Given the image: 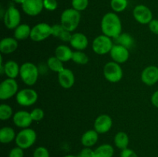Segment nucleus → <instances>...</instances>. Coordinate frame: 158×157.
Instances as JSON below:
<instances>
[{"label": "nucleus", "instance_id": "nucleus-1", "mask_svg": "<svg viewBox=\"0 0 158 157\" xmlns=\"http://www.w3.org/2000/svg\"><path fill=\"white\" fill-rule=\"evenodd\" d=\"M101 31L103 35L111 38H117L122 33V22L116 12H107L101 19Z\"/></svg>", "mask_w": 158, "mask_h": 157}, {"label": "nucleus", "instance_id": "nucleus-2", "mask_svg": "<svg viewBox=\"0 0 158 157\" xmlns=\"http://www.w3.org/2000/svg\"><path fill=\"white\" fill-rule=\"evenodd\" d=\"M81 20L80 12L70 8L66 9L60 15V24L65 29L73 32L78 28Z\"/></svg>", "mask_w": 158, "mask_h": 157}, {"label": "nucleus", "instance_id": "nucleus-3", "mask_svg": "<svg viewBox=\"0 0 158 157\" xmlns=\"http://www.w3.org/2000/svg\"><path fill=\"white\" fill-rule=\"evenodd\" d=\"M40 70L34 63L26 62L20 66L19 76L23 83L28 86H32L38 80Z\"/></svg>", "mask_w": 158, "mask_h": 157}, {"label": "nucleus", "instance_id": "nucleus-4", "mask_svg": "<svg viewBox=\"0 0 158 157\" xmlns=\"http://www.w3.org/2000/svg\"><path fill=\"white\" fill-rule=\"evenodd\" d=\"M37 139V134L34 129L31 128L22 129L15 137V144L23 149H29L35 144Z\"/></svg>", "mask_w": 158, "mask_h": 157}, {"label": "nucleus", "instance_id": "nucleus-5", "mask_svg": "<svg viewBox=\"0 0 158 157\" xmlns=\"http://www.w3.org/2000/svg\"><path fill=\"white\" fill-rule=\"evenodd\" d=\"M103 72L105 78L111 83L120 82L123 75V69L120 66V64L114 61L108 62L105 64Z\"/></svg>", "mask_w": 158, "mask_h": 157}, {"label": "nucleus", "instance_id": "nucleus-6", "mask_svg": "<svg viewBox=\"0 0 158 157\" xmlns=\"http://www.w3.org/2000/svg\"><path fill=\"white\" fill-rule=\"evenodd\" d=\"M114 46L112 38L105 35H100L96 37L92 43L93 51L100 55L110 53Z\"/></svg>", "mask_w": 158, "mask_h": 157}, {"label": "nucleus", "instance_id": "nucleus-7", "mask_svg": "<svg viewBox=\"0 0 158 157\" xmlns=\"http://www.w3.org/2000/svg\"><path fill=\"white\" fill-rule=\"evenodd\" d=\"M39 98L38 93L35 90L31 88H26L19 90L15 95L16 103L19 106L29 107L32 106L37 102Z\"/></svg>", "mask_w": 158, "mask_h": 157}, {"label": "nucleus", "instance_id": "nucleus-8", "mask_svg": "<svg viewBox=\"0 0 158 157\" xmlns=\"http://www.w3.org/2000/svg\"><path fill=\"white\" fill-rule=\"evenodd\" d=\"M19 92V85L15 78H7L0 84V99L8 100Z\"/></svg>", "mask_w": 158, "mask_h": 157}, {"label": "nucleus", "instance_id": "nucleus-9", "mask_svg": "<svg viewBox=\"0 0 158 157\" xmlns=\"http://www.w3.org/2000/svg\"><path fill=\"white\" fill-rule=\"evenodd\" d=\"M50 35H52V26L46 22H40L32 28L29 38L33 42H42Z\"/></svg>", "mask_w": 158, "mask_h": 157}, {"label": "nucleus", "instance_id": "nucleus-10", "mask_svg": "<svg viewBox=\"0 0 158 157\" xmlns=\"http://www.w3.org/2000/svg\"><path fill=\"white\" fill-rule=\"evenodd\" d=\"M5 26L9 29H15L21 24V13L15 6H9L2 18Z\"/></svg>", "mask_w": 158, "mask_h": 157}, {"label": "nucleus", "instance_id": "nucleus-11", "mask_svg": "<svg viewBox=\"0 0 158 157\" xmlns=\"http://www.w3.org/2000/svg\"><path fill=\"white\" fill-rule=\"evenodd\" d=\"M134 19L141 25H148L153 20L152 11L145 5H137L133 10Z\"/></svg>", "mask_w": 158, "mask_h": 157}, {"label": "nucleus", "instance_id": "nucleus-12", "mask_svg": "<svg viewBox=\"0 0 158 157\" xmlns=\"http://www.w3.org/2000/svg\"><path fill=\"white\" fill-rule=\"evenodd\" d=\"M21 6L23 12L29 16L40 15L44 9L43 0H26Z\"/></svg>", "mask_w": 158, "mask_h": 157}, {"label": "nucleus", "instance_id": "nucleus-13", "mask_svg": "<svg viewBox=\"0 0 158 157\" xmlns=\"http://www.w3.org/2000/svg\"><path fill=\"white\" fill-rule=\"evenodd\" d=\"M109 54L113 61L119 64L126 62L130 58L129 49L119 44L114 45Z\"/></svg>", "mask_w": 158, "mask_h": 157}, {"label": "nucleus", "instance_id": "nucleus-14", "mask_svg": "<svg viewBox=\"0 0 158 157\" xmlns=\"http://www.w3.org/2000/svg\"><path fill=\"white\" fill-rule=\"evenodd\" d=\"M0 68H1V73L5 74L7 78H15L19 75L20 66L14 60H9L3 63L2 55H1V62H0Z\"/></svg>", "mask_w": 158, "mask_h": 157}, {"label": "nucleus", "instance_id": "nucleus-15", "mask_svg": "<svg viewBox=\"0 0 158 157\" xmlns=\"http://www.w3.org/2000/svg\"><path fill=\"white\" fill-rule=\"evenodd\" d=\"M94 129L99 134H104L109 132L113 126V119L107 114L98 115L94 121Z\"/></svg>", "mask_w": 158, "mask_h": 157}, {"label": "nucleus", "instance_id": "nucleus-16", "mask_svg": "<svg viewBox=\"0 0 158 157\" xmlns=\"http://www.w3.org/2000/svg\"><path fill=\"white\" fill-rule=\"evenodd\" d=\"M141 81L148 86H152L158 82V67L148 66L142 71L140 75Z\"/></svg>", "mask_w": 158, "mask_h": 157}, {"label": "nucleus", "instance_id": "nucleus-17", "mask_svg": "<svg viewBox=\"0 0 158 157\" xmlns=\"http://www.w3.org/2000/svg\"><path fill=\"white\" fill-rule=\"evenodd\" d=\"M12 120H13V123L15 124V126L20 129L29 128V126L33 122L32 117H31L30 112L25 110H19L14 113Z\"/></svg>", "mask_w": 158, "mask_h": 157}, {"label": "nucleus", "instance_id": "nucleus-18", "mask_svg": "<svg viewBox=\"0 0 158 157\" xmlns=\"http://www.w3.org/2000/svg\"><path fill=\"white\" fill-rule=\"evenodd\" d=\"M58 82L60 86L63 89H70L75 83V75L73 72L69 69L65 68L58 73Z\"/></svg>", "mask_w": 158, "mask_h": 157}, {"label": "nucleus", "instance_id": "nucleus-19", "mask_svg": "<svg viewBox=\"0 0 158 157\" xmlns=\"http://www.w3.org/2000/svg\"><path fill=\"white\" fill-rule=\"evenodd\" d=\"M69 44L76 51H83L87 48L89 40L85 34L82 32H74L71 37Z\"/></svg>", "mask_w": 158, "mask_h": 157}, {"label": "nucleus", "instance_id": "nucleus-20", "mask_svg": "<svg viewBox=\"0 0 158 157\" xmlns=\"http://www.w3.org/2000/svg\"><path fill=\"white\" fill-rule=\"evenodd\" d=\"M19 47V42L15 37H5L0 42V52L8 55L15 52Z\"/></svg>", "mask_w": 158, "mask_h": 157}, {"label": "nucleus", "instance_id": "nucleus-21", "mask_svg": "<svg viewBox=\"0 0 158 157\" xmlns=\"http://www.w3.org/2000/svg\"><path fill=\"white\" fill-rule=\"evenodd\" d=\"M99 139V133L95 129L86 131L81 136V143L84 147L91 148L97 144Z\"/></svg>", "mask_w": 158, "mask_h": 157}, {"label": "nucleus", "instance_id": "nucleus-22", "mask_svg": "<svg viewBox=\"0 0 158 157\" xmlns=\"http://www.w3.org/2000/svg\"><path fill=\"white\" fill-rule=\"evenodd\" d=\"M73 52L66 45H60L55 49V56L57 57L63 62L72 60Z\"/></svg>", "mask_w": 158, "mask_h": 157}, {"label": "nucleus", "instance_id": "nucleus-23", "mask_svg": "<svg viewBox=\"0 0 158 157\" xmlns=\"http://www.w3.org/2000/svg\"><path fill=\"white\" fill-rule=\"evenodd\" d=\"M16 133L10 126H4L0 129V142L2 144H9L15 139Z\"/></svg>", "mask_w": 158, "mask_h": 157}, {"label": "nucleus", "instance_id": "nucleus-24", "mask_svg": "<svg viewBox=\"0 0 158 157\" xmlns=\"http://www.w3.org/2000/svg\"><path fill=\"white\" fill-rule=\"evenodd\" d=\"M114 155V147L108 143L100 145L94 150V157H113Z\"/></svg>", "mask_w": 158, "mask_h": 157}, {"label": "nucleus", "instance_id": "nucleus-25", "mask_svg": "<svg viewBox=\"0 0 158 157\" xmlns=\"http://www.w3.org/2000/svg\"><path fill=\"white\" fill-rule=\"evenodd\" d=\"M32 28L26 23L20 24L14 29V37L17 40H24L30 37Z\"/></svg>", "mask_w": 158, "mask_h": 157}, {"label": "nucleus", "instance_id": "nucleus-26", "mask_svg": "<svg viewBox=\"0 0 158 157\" xmlns=\"http://www.w3.org/2000/svg\"><path fill=\"white\" fill-rule=\"evenodd\" d=\"M114 145L117 148H118L120 150L128 148L130 143V139L127 134L125 132H118L115 135L114 139Z\"/></svg>", "mask_w": 158, "mask_h": 157}, {"label": "nucleus", "instance_id": "nucleus-27", "mask_svg": "<svg viewBox=\"0 0 158 157\" xmlns=\"http://www.w3.org/2000/svg\"><path fill=\"white\" fill-rule=\"evenodd\" d=\"M46 66L47 67L50 69L51 71L54 72H60L61 71H63L65 69L64 66H63V62L62 61H60L57 57L54 56L49 57L47 59V62H46Z\"/></svg>", "mask_w": 158, "mask_h": 157}, {"label": "nucleus", "instance_id": "nucleus-28", "mask_svg": "<svg viewBox=\"0 0 158 157\" xmlns=\"http://www.w3.org/2000/svg\"><path fill=\"white\" fill-rule=\"evenodd\" d=\"M117 41V43L119 45L124 46V47L127 48V49H131L134 44V40L133 37L130 35L129 33L127 32H122L117 38H115Z\"/></svg>", "mask_w": 158, "mask_h": 157}, {"label": "nucleus", "instance_id": "nucleus-29", "mask_svg": "<svg viewBox=\"0 0 158 157\" xmlns=\"http://www.w3.org/2000/svg\"><path fill=\"white\" fill-rule=\"evenodd\" d=\"M13 109L9 105L6 103L0 105V119L6 121L13 117Z\"/></svg>", "mask_w": 158, "mask_h": 157}, {"label": "nucleus", "instance_id": "nucleus-30", "mask_svg": "<svg viewBox=\"0 0 158 157\" xmlns=\"http://www.w3.org/2000/svg\"><path fill=\"white\" fill-rule=\"evenodd\" d=\"M128 6L127 0H110V7L116 13L122 12Z\"/></svg>", "mask_w": 158, "mask_h": 157}, {"label": "nucleus", "instance_id": "nucleus-31", "mask_svg": "<svg viewBox=\"0 0 158 157\" xmlns=\"http://www.w3.org/2000/svg\"><path fill=\"white\" fill-rule=\"evenodd\" d=\"M72 60L78 65H86L89 62V57L83 51H74Z\"/></svg>", "mask_w": 158, "mask_h": 157}, {"label": "nucleus", "instance_id": "nucleus-32", "mask_svg": "<svg viewBox=\"0 0 158 157\" xmlns=\"http://www.w3.org/2000/svg\"><path fill=\"white\" fill-rule=\"evenodd\" d=\"M71 6L73 9H76L78 12L86 10L89 6V0H72Z\"/></svg>", "mask_w": 158, "mask_h": 157}, {"label": "nucleus", "instance_id": "nucleus-33", "mask_svg": "<svg viewBox=\"0 0 158 157\" xmlns=\"http://www.w3.org/2000/svg\"><path fill=\"white\" fill-rule=\"evenodd\" d=\"M30 115L33 121L39 122L44 118L45 112L41 108H35L30 112Z\"/></svg>", "mask_w": 158, "mask_h": 157}, {"label": "nucleus", "instance_id": "nucleus-34", "mask_svg": "<svg viewBox=\"0 0 158 157\" xmlns=\"http://www.w3.org/2000/svg\"><path fill=\"white\" fill-rule=\"evenodd\" d=\"M33 157H49V152L44 146L35 148L33 152Z\"/></svg>", "mask_w": 158, "mask_h": 157}, {"label": "nucleus", "instance_id": "nucleus-35", "mask_svg": "<svg viewBox=\"0 0 158 157\" xmlns=\"http://www.w3.org/2000/svg\"><path fill=\"white\" fill-rule=\"evenodd\" d=\"M43 6L44 9L48 11H55L58 7L57 0H43Z\"/></svg>", "mask_w": 158, "mask_h": 157}, {"label": "nucleus", "instance_id": "nucleus-36", "mask_svg": "<svg viewBox=\"0 0 158 157\" xmlns=\"http://www.w3.org/2000/svg\"><path fill=\"white\" fill-rule=\"evenodd\" d=\"M9 157H24V149L16 146L9 151Z\"/></svg>", "mask_w": 158, "mask_h": 157}, {"label": "nucleus", "instance_id": "nucleus-37", "mask_svg": "<svg viewBox=\"0 0 158 157\" xmlns=\"http://www.w3.org/2000/svg\"><path fill=\"white\" fill-rule=\"evenodd\" d=\"M65 30L64 28L63 27L61 24H55L52 26V36L58 38L61 35L62 32Z\"/></svg>", "mask_w": 158, "mask_h": 157}, {"label": "nucleus", "instance_id": "nucleus-38", "mask_svg": "<svg viewBox=\"0 0 158 157\" xmlns=\"http://www.w3.org/2000/svg\"><path fill=\"white\" fill-rule=\"evenodd\" d=\"M77 157H94V150L91 148L84 147L80 152Z\"/></svg>", "mask_w": 158, "mask_h": 157}, {"label": "nucleus", "instance_id": "nucleus-39", "mask_svg": "<svg viewBox=\"0 0 158 157\" xmlns=\"http://www.w3.org/2000/svg\"><path fill=\"white\" fill-rule=\"evenodd\" d=\"M120 157H138L137 154L133 149L127 148L120 152Z\"/></svg>", "mask_w": 158, "mask_h": 157}, {"label": "nucleus", "instance_id": "nucleus-40", "mask_svg": "<svg viewBox=\"0 0 158 157\" xmlns=\"http://www.w3.org/2000/svg\"><path fill=\"white\" fill-rule=\"evenodd\" d=\"M148 27H149L150 31L152 33L158 35V19H154L153 18L152 21L148 24Z\"/></svg>", "mask_w": 158, "mask_h": 157}, {"label": "nucleus", "instance_id": "nucleus-41", "mask_svg": "<svg viewBox=\"0 0 158 157\" xmlns=\"http://www.w3.org/2000/svg\"><path fill=\"white\" fill-rule=\"evenodd\" d=\"M151 101L153 106H155L156 108H158V90L155 91L151 95Z\"/></svg>", "mask_w": 158, "mask_h": 157}, {"label": "nucleus", "instance_id": "nucleus-42", "mask_svg": "<svg viewBox=\"0 0 158 157\" xmlns=\"http://www.w3.org/2000/svg\"><path fill=\"white\" fill-rule=\"evenodd\" d=\"M12 1H13L14 2L17 3V4H19V5H21V6H22V5L23 4V2H24L26 0H12Z\"/></svg>", "mask_w": 158, "mask_h": 157}, {"label": "nucleus", "instance_id": "nucleus-43", "mask_svg": "<svg viewBox=\"0 0 158 157\" xmlns=\"http://www.w3.org/2000/svg\"><path fill=\"white\" fill-rule=\"evenodd\" d=\"M63 157H77V156L74 155H64Z\"/></svg>", "mask_w": 158, "mask_h": 157}]
</instances>
